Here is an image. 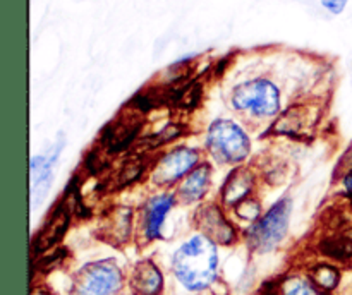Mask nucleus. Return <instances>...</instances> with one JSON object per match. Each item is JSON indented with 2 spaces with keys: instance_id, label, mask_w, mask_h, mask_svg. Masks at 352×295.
I'll return each instance as SVG.
<instances>
[{
  "instance_id": "nucleus-1",
  "label": "nucleus",
  "mask_w": 352,
  "mask_h": 295,
  "mask_svg": "<svg viewBox=\"0 0 352 295\" xmlns=\"http://www.w3.org/2000/svg\"><path fill=\"white\" fill-rule=\"evenodd\" d=\"M219 249L213 240L198 233L186 240L172 256L175 280L192 294L208 290L219 278Z\"/></svg>"
},
{
  "instance_id": "nucleus-2",
  "label": "nucleus",
  "mask_w": 352,
  "mask_h": 295,
  "mask_svg": "<svg viewBox=\"0 0 352 295\" xmlns=\"http://www.w3.org/2000/svg\"><path fill=\"white\" fill-rule=\"evenodd\" d=\"M230 105L244 115L272 119L280 112L282 96L270 79L254 78L241 82L230 91Z\"/></svg>"
},
{
  "instance_id": "nucleus-3",
  "label": "nucleus",
  "mask_w": 352,
  "mask_h": 295,
  "mask_svg": "<svg viewBox=\"0 0 352 295\" xmlns=\"http://www.w3.org/2000/svg\"><path fill=\"white\" fill-rule=\"evenodd\" d=\"M291 208V199H282L246 230V244L253 252H272L284 242L289 230Z\"/></svg>"
},
{
  "instance_id": "nucleus-4",
  "label": "nucleus",
  "mask_w": 352,
  "mask_h": 295,
  "mask_svg": "<svg viewBox=\"0 0 352 295\" xmlns=\"http://www.w3.org/2000/svg\"><path fill=\"white\" fill-rule=\"evenodd\" d=\"M122 270L112 259L88 263L72 278L69 295H119L124 288Z\"/></svg>"
},
{
  "instance_id": "nucleus-5",
  "label": "nucleus",
  "mask_w": 352,
  "mask_h": 295,
  "mask_svg": "<svg viewBox=\"0 0 352 295\" xmlns=\"http://www.w3.org/2000/svg\"><path fill=\"white\" fill-rule=\"evenodd\" d=\"M206 148L220 163H241L251 151L248 134L232 120H215L206 132Z\"/></svg>"
},
{
  "instance_id": "nucleus-6",
  "label": "nucleus",
  "mask_w": 352,
  "mask_h": 295,
  "mask_svg": "<svg viewBox=\"0 0 352 295\" xmlns=\"http://www.w3.org/2000/svg\"><path fill=\"white\" fill-rule=\"evenodd\" d=\"M78 194H76V191H69L67 189L64 199H62L57 204V208L48 215L43 228H41L40 232L36 233V237H34L33 247H31L34 259L58 246L62 237L65 235V230L71 225L72 215L76 213V208H78Z\"/></svg>"
},
{
  "instance_id": "nucleus-7",
  "label": "nucleus",
  "mask_w": 352,
  "mask_h": 295,
  "mask_svg": "<svg viewBox=\"0 0 352 295\" xmlns=\"http://www.w3.org/2000/svg\"><path fill=\"white\" fill-rule=\"evenodd\" d=\"M199 165V153L191 148H175L168 153L162 154L153 165L151 180L155 185H172L184 178L189 172L195 170Z\"/></svg>"
},
{
  "instance_id": "nucleus-8",
  "label": "nucleus",
  "mask_w": 352,
  "mask_h": 295,
  "mask_svg": "<svg viewBox=\"0 0 352 295\" xmlns=\"http://www.w3.org/2000/svg\"><path fill=\"white\" fill-rule=\"evenodd\" d=\"M143 123V112L129 105L119 113L116 120L105 127L102 134V148L107 153H117L129 146L138 136Z\"/></svg>"
},
{
  "instance_id": "nucleus-9",
  "label": "nucleus",
  "mask_w": 352,
  "mask_h": 295,
  "mask_svg": "<svg viewBox=\"0 0 352 295\" xmlns=\"http://www.w3.org/2000/svg\"><path fill=\"white\" fill-rule=\"evenodd\" d=\"M65 141L64 137L57 141L52 151L48 154H40V156L31 158L30 163V199L33 208H36L48 194V189L52 185V177H54V168L57 163L58 156L62 153V148H64Z\"/></svg>"
},
{
  "instance_id": "nucleus-10",
  "label": "nucleus",
  "mask_w": 352,
  "mask_h": 295,
  "mask_svg": "<svg viewBox=\"0 0 352 295\" xmlns=\"http://www.w3.org/2000/svg\"><path fill=\"white\" fill-rule=\"evenodd\" d=\"M196 228L217 246H232L237 239L236 226L229 222L217 204L199 206L195 215Z\"/></svg>"
},
{
  "instance_id": "nucleus-11",
  "label": "nucleus",
  "mask_w": 352,
  "mask_h": 295,
  "mask_svg": "<svg viewBox=\"0 0 352 295\" xmlns=\"http://www.w3.org/2000/svg\"><path fill=\"white\" fill-rule=\"evenodd\" d=\"M129 288L133 295H162L165 288L164 273L155 261H140L129 276Z\"/></svg>"
},
{
  "instance_id": "nucleus-12",
  "label": "nucleus",
  "mask_w": 352,
  "mask_h": 295,
  "mask_svg": "<svg viewBox=\"0 0 352 295\" xmlns=\"http://www.w3.org/2000/svg\"><path fill=\"white\" fill-rule=\"evenodd\" d=\"M175 204V198L168 192L164 194H157L153 198H150L144 204L143 209V237L146 242L158 239L162 232V225L165 222V216L168 215L172 208Z\"/></svg>"
},
{
  "instance_id": "nucleus-13",
  "label": "nucleus",
  "mask_w": 352,
  "mask_h": 295,
  "mask_svg": "<svg viewBox=\"0 0 352 295\" xmlns=\"http://www.w3.org/2000/svg\"><path fill=\"white\" fill-rule=\"evenodd\" d=\"M316 120H318V110L313 106H292L278 117L274 126V132L284 134V136H302Z\"/></svg>"
},
{
  "instance_id": "nucleus-14",
  "label": "nucleus",
  "mask_w": 352,
  "mask_h": 295,
  "mask_svg": "<svg viewBox=\"0 0 352 295\" xmlns=\"http://www.w3.org/2000/svg\"><path fill=\"white\" fill-rule=\"evenodd\" d=\"M210 184H212V167L206 163H199L195 170L189 172L182 178L177 192L179 201L184 202V204L201 201L208 192Z\"/></svg>"
},
{
  "instance_id": "nucleus-15",
  "label": "nucleus",
  "mask_w": 352,
  "mask_h": 295,
  "mask_svg": "<svg viewBox=\"0 0 352 295\" xmlns=\"http://www.w3.org/2000/svg\"><path fill=\"white\" fill-rule=\"evenodd\" d=\"M102 233L113 246H122L133 235V209L127 206H117L107 215Z\"/></svg>"
},
{
  "instance_id": "nucleus-16",
  "label": "nucleus",
  "mask_w": 352,
  "mask_h": 295,
  "mask_svg": "<svg viewBox=\"0 0 352 295\" xmlns=\"http://www.w3.org/2000/svg\"><path fill=\"white\" fill-rule=\"evenodd\" d=\"M256 177L246 167L236 168L222 187V202L226 206H236L244 199L251 198Z\"/></svg>"
},
{
  "instance_id": "nucleus-17",
  "label": "nucleus",
  "mask_w": 352,
  "mask_h": 295,
  "mask_svg": "<svg viewBox=\"0 0 352 295\" xmlns=\"http://www.w3.org/2000/svg\"><path fill=\"white\" fill-rule=\"evenodd\" d=\"M275 295H330L323 292L308 273H287L275 283Z\"/></svg>"
},
{
  "instance_id": "nucleus-18",
  "label": "nucleus",
  "mask_w": 352,
  "mask_h": 295,
  "mask_svg": "<svg viewBox=\"0 0 352 295\" xmlns=\"http://www.w3.org/2000/svg\"><path fill=\"white\" fill-rule=\"evenodd\" d=\"M318 249L327 259H332L336 263H349L352 261V237L346 233L329 235L320 240Z\"/></svg>"
},
{
  "instance_id": "nucleus-19",
  "label": "nucleus",
  "mask_w": 352,
  "mask_h": 295,
  "mask_svg": "<svg viewBox=\"0 0 352 295\" xmlns=\"http://www.w3.org/2000/svg\"><path fill=\"white\" fill-rule=\"evenodd\" d=\"M308 274L327 294H332L333 290H337V287L340 285V280H342V273H340L339 268L333 263H329V261L315 263L308 270Z\"/></svg>"
},
{
  "instance_id": "nucleus-20",
  "label": "nucleus",
  "mask_w": 352,
  "mask_h": 295,
  "mask_svg": "<svg viewBox=\"0 0 352 295\" xmlns=\"http://www.w3.org/2000/svg\"><path fill=\"white\" fill-rule=\"evenodd\" d=\"M144 168H146V163L143 161V158L136 156L127 160L126 163L119 168L116 177H113L116 187H126V185H131L133 182H136L138 178L144 174Z\"/></svg>"
},
{
  "instance_id": "nucleus-21",
  "label": "nucleus",
  "mask_w": 352,
  "mask_h": 295,
  "mask_svg": "<svg viewBox=\"0 0 352 295\" xmlns=\"http://www.w3.org/2000/svg\"><path fill=\"white\" fill-rule=\"evenodd\" d=\"M184 132V127H182V123H168V126H165L164 129L158 130L157 134H151L150 137L146 139V144H148V150H151V148H158L162 146V144H167L170 143V141H174L175 137H179L181 134Z\"/></svg>"
},
{
  "instance_id": "nucleus-22",
  "label": "nucleus",
  "mask_w": 352,
  "mask_h": 295,
  "mask_svg": "<svg viewBox=\"0 0 352 295\" xmlns=\"http://www.w3.org/2000/svg\"><path fill=\"white\" fill-rule=\"evenodd\" d=\"M234 213L237 218L246 220V222H256L261 218V204L253 198H248L241 201L239 204L234 206Z\"/></svg>"
},
{
  "instance_id": "nucleus-23",
  "label": "nucleus",
  "mask_w": 352,
  "mask_h": 295,
  "mask_svg": "<svg viewBox=\"0 0 352 295\" xmlns=\"http://www.w3.org/2000/svg\"><path fill=\"white\" fill-rule=\"evenodd\" d=\"M351 172H352V144L349 148H347L346 153L340 156V160H339V163H337L333 175H336V178H342L344 175L351 174Z\"/></svg>"
},
{
  "instance_id": "nucleus-24",
  "label": "nucleus",
  "mask_w": 352,
  "mask_h": 295,
  "mask_svg": "<svg viewBox=\"0 0 352 295\" xmlns=\"http://www.w3.org/2000/svg\"><path fill=\"white\" fill-rule=\"evenodd\" d=\"M347 2H349V0H322L323 7H325V9L329 10V12H332V14L344 12Z\"/></svg>"
},
{
  "instance_id": "nucleus-25",
  "label": "nucleus",
  "mask_w": 352,
  "mask_h": 295,
  "mask_svg": "<svg viewBox=\"0 0 352 295\" xmlns=\"http://www.w3.org/2000/svg\"><path fill=\"white\" fill-rule=\"evenodd\" d=\"M340 180H342V187H344V192H346V196L352 199V172L351 174L344 175Z\"/></svg>"
},
{
  "instance_id": "nucleus-26",
  "label": "nucleus",
  "mask_w": 352,
  "mask_h": 295,
  "mask_svg": "<svg viewBox=\"0 0 352 295\" xmlns=\"http://www.w3.org/2000/svg\"><path fill=\"white\" fill-rule=\"evenodd\" d=\"M30 295H52V294L47 290V288H43V287H33V288H31Z\"/></svg>"
}]
</instances>
